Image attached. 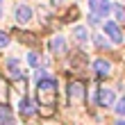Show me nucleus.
<instances>
[{"label": "nucleus", "instance_id": "2eb2a0df", "mask_svg": "<svg viewBox=\"0 0 125 125\" xmlns=\"http://www.w3.org/2000/svg\"><path fill=\"white\" fill-rule=\"evenodd\" d=\"M114 109H116V112H118V114H125V98L116 102V107H114Z\"/></svg>", "mask_w": 125, "mask_h": 125}, {"label": "nucleus", "instance_id": "f3484780", "mask_svg": "<svg viewBox=\"0 0 125 125\" xmlns=\"http://www.w3.org/2000/svg\"><path fill=\"white\" fill-rule=\"evenodd\" d=\"M123 2H125V0H123Z\"/></svg>", "mask_w": 125, "mask_h": 125}, {"label": "nucleus", "instance_id": "9d476101", "mask_svg": "<svg viewBox=\"0 0 125 125\" xmlns=\"http://www.w3.org/2000/svg\"><path fill=\"white\" fill-rule=\"evenodd\" d=\"M91 68H93V73L95 75H109V73H112V64H109L107 59H95L93 64H91Z\"/></svg>", "mask_w": 125, "mask_h": 125}, {"label": "nucleus", "instance_id": "dca6fc26", "mask_svg": "<svg viewBox=\"0 0 125 125\" xmlns=\"http://www.w3.org/2000/svg\"><path fill=\"white\" fill-rule=\"evenodd\" d=\"M2 7H5V2L0 0V18H2Z\"/></svg>", "mask_w": 125, "mask_h": 125}, {"label": "nucleus", "instance_id": "7ed1b4c3", "mask_svg": "<svg viewBox=\"0 0 125 125\" xmlns=\"http://www.w3.org/2000/svg\"><path fill=\"white\" fill-rule=\"evenodd\" d=\"M95 100H98L102 107H114V102H116V91L112 89V86H100Z\"/></svg>", "mask_w": 125, "mask_h": 125}, {"label": "nucleus", "instance_id": "f257e3e1", "mask_svg": "<svg viewBox=\"0 0 125 125\" xmlns=\"http://www.w3.org/2000/svg\"><path fill=\"white\" fill-rule=\"evenodd\" d=\"M36 91H39V98L43 105L48 107H55V95H57V82L52 77L43 75V77H36Z\"/></svg>", "mask_w": 125, "mask_h": 125}, {"label": "nucleus", "instance_id": "f03ea898", "mask_svg": "<svg viewBox=\"0 0 125 125\" xmlns=\"http://www.w3.org/2000/svg\"><path fill=\"white\" fill-rule=\"evenodd\" d=\"M102 30H105V34H107V39L112 41V43H123V32H121V27H118V23H114V21H107L105 25H102Z\"/></svg>", "mask_w": 125, "mask_h": 125}, {"label": "nucleus", "instance_id": "20e7f679", "mask_svg": "<svg viewBox=\"0 0 125 125\" xmlns=\"http://www.w3.org/2000/svg\"><path fill=\"white\" fill-rule=\"evenodd\" d=\"M89 9H91V14L102 18L107 14H112V2L109 0H89Z\"/></svg>", "mask_w": 125, "mask_h": 125}, {"label": "nucleus", "instance_id": "6e6552de", "mask_svg": "<svg viewBox=\"0 0 125 125\" xmlns=\"http://www.w3.org/2000/svg\"><path fill=\"white\" fill-rule=\"evenodd\" d=\"M50 52L52 55H64L66 52V39L62 34H55L52 39H50Z\"/></svg>", "mask_w": 125, "mask_h": 125}, {"label": "nucleus", "instance_id": "ddd939ff", "mask_svg": "<svg viewBox=\"0 0 125 125\" xmlns=\"http://www.w3.org/2000/svg\"><path fill=\"white\" fill-rule=\"evenodd\" d=\"M27 64H30L32 68H39V66H41L39 55H36V52H27Z\"/></svg>", "mask_w": 125, "mask_h": 125}, {"label": "nucleus", "instance_id": "4468645a", "mask_svg": "<svg viewBox=\"0 0 125 125\" xmlns=\"http://www.w3.org/2000/svg\"><path fill=\"white\" fill-rule=\"evenodd\" d=\"M7 46H9V34L0 32V48H7Z\"/></svg>", "mask_w": 125, "mask_h": 125}, {"label": "nucleus", "instance_id": "423d86ee", "mask_svg": "<svg viewBox=\"0 0 125 125\" xmlns=\"http://www.w3.org/2000/svg\"><path fill=\"white\" fill-rule=\"evenodd\" d=\"M5 66H7V71H9V77H14V80H21V77H23V64H21L18 59L7 57Z\"/></svg>", "mask_w": 125, "mask_h": 125}, {"label": "nucleus", "instance_id": "1a4fd4ad", "mask_svg": "<svg viewBox=\"0 0 125 125\" xmlns=\"http://www.w3.org/2000/svg\"><path fill=\"white\" fill-rule=\"evenodd\" d=\"M73 39H75L80 46H86L89 43V30L84 25H73Z\"/></svg>", "mask_w": 125, "mask_h": 125}, {"label": "nucleus", "instance_id": "f8f14e48", "mask_svg": "<svg viewBox=\"0 0 125 125\" xmlns=\"http://www.w3.org/2000/svg\"><path fill=\"white\" fill-rule=\"evenodd\" d=\"M112 14H114V18L118 21V23H125V9L121 5H112Z\"/></svg>", "mask_w": 125, "mask_h": 125}, {"label": "nucleus", "instance_id": "39448f33", "mask_svg": "<svg viewBox=\"0 0 125 125\" xmlns=\"http://www.w3.org/2000/svg\"><path fill=\"white\" fill-rule=\"evenodd\" d=\"M14 16H16V23H18V25H27V23L32 21V7L18 5L16 11H14Z\"/></svg>", "mask_w": 125, "mask_h": 125}, {"label": "nucleus", "instance_id": "0eeeda50", "mask_svg": "<svg viewBox=\"0 0 125 125\" xmlns=\"http://www.w3.org/2000/svg\"><path fill=\"white\" fill-rule=\"evenodd\" d=\"M18 112H21V116H34L36 114V102L23 95V98L18 100Z\"/></svg>", "mask_w": 125, "mask_h": 125}, {"label": "nucleus", "instance_id": "9b49d317", "mask_svg": "<svg viewBox=\"0 0 125 125\" xmlns=\"http://www.w3.org/2000/svg\"><path fill=\"white\" fill-rule=\"evenodd\" d=\"M68 95H71V100L75 102V100H82L84 98V86L80 84V82H73L68 86Z\"/></svg>", "mask_w": 125, "mask_h": 125}]
</instances>
